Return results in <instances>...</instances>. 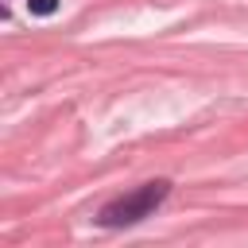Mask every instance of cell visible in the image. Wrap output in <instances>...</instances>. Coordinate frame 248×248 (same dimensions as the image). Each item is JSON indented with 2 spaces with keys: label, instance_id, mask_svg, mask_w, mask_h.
<instances>
[{
  "label": "cell",
  "instance_id": "obj_2",
  "mask_svg": "<svg viewBox=\"0 0 248 248\" xmlns=\"http://www.w3.org/2000/svg\"><path fill=\"white\" fill-rule=\"evenodd\" d=\"M62 0H27V12L31 16H54Z\"/></svg>",
  "mask_w": 248,
  "mask_h": 248
},
{
  "label": "cell",
  "instance_id": "obj_1",
  "mask_svg": "<svg viewBox=\"0 0 248 248\" xmlns=\"http://www.w3.org/2000/svg\"><path fill=\"white\" fill-rule=\"evenodd\" d=\"M170 194V182L167 178H155V182H143L140 190L108 202L101 213H97V225L101 229H128V225H140L143 217H151Z\"/></svg>",
  "mask_w": 248,
  "mask_h": 248
}]
</instances>
